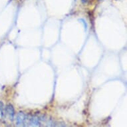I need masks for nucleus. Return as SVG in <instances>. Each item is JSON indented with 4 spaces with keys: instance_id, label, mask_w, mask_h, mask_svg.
I'll list each match as a JSON object with an SVG mask.
<instances>
[{
    "instance_id": "7ed1b4c3",
    "label": "nucleus",
    "mask_w": 127,
    "mask_h": 127,
    "mask_svg": "<svg viewBox=\"0 0 127 127\" xmlns=\"http://www.w3.org/2000/svg\"><path fill=\"white\" fill-rule=\"evenodd\" d=\"M3 115H4L3 104L2 102H0V121H1L3 119Z\"/></svg>"
},
{
    "instance_id": "f03ea898",
    "label": "nucleus",
    "mask_w": 127,
    "mask_h": 127,
    "mask_svg": "<svg viewBox=\"0 0 127 127\" xmlns=\"http://www.w3.org/2000/svg\"><path fill=\"white\" fill-rule=\"evenodd\" d=\"M27 115L19 112L16 117V125L18 127H25Z\"/></svg>"
},
{
    "instance_id": "f257e3e1",
    "label": "nucleus",
    "mask_w": 127,
    "mask_h": 127,
    "mask_svg": "<svg viewBox=\"0 0 127 127\" xmlns=\"http://www.w3.org/2000/svg\"><path fill=\"white\" fill-rule=\"evenodd\" d=\"M14 109L11 104L7 105L6 108L4 110V115L3 119L4 121H9V122H12L14 119Z\"/></svg>"
},
{
    "instance_id": "20e7f679",
    "label": "nucleus",
    "mask_w": 127,
    "mask_h": 127,
    "mask_svg": "<svg viewBox=\"0 0 127 127\" xmlns=\"http://www.w3.org/2000/svg\"><path fill=\"white\" fill-rule=\"evenodd\" d=\"M88 1H89V0H82V2L84 3H87Z\"/></svg>"
}]
</instances>
